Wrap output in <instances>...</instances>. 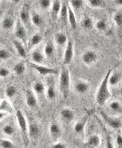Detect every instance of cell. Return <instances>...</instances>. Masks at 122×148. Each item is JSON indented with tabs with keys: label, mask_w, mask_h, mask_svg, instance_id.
<instances>
[{
	"label": "cell",
	"mask_w": 122,
	"mask_h": 148,
	"mask_svg": "<svg viewBox=\"0 0 122 148\" xmlns=\"http://www.w3.org/2000/svg\"><path fill=\"white\" fill-rule=\"evenodd\" d=\"M112 70L113 69H110L108 71L98 90L96 96V101L98 104L100 106L104 105L106 101L111 96V94L108 88V78L111 74Z\"/></svg>",
	"instance_id": "1"
},
{
	"label": "cell",
	"mask_w": 122,
	"mask_h": 148,
	"mask_svg": "<svg viewBox=\"0 0 122 148\" xmlns=\"http://www.w3.org/2000/svg\"><path fill=\"white\" fill-rule=\"evenodd\" d=\"M70 74L68 69L63 66L61 68L60 76V90L64 99H67L70 91Z\"/></svg>",
	"instance_id": "2"
},
{
	"label": "cell",
	"mask_w": 122,
	"mask_h": 148,
	"mask_svg": "<svg viewBox=\"0 0 122 148\" xmlns=\"http://www.w3.org/2000/svg\"><path fill=\"white\" fill-rule=\"evenodd\" d=\"M17 119L18 125L24 137L25 141L28 140V126L26 119L20 110H17L16 112Z\"/></svg>",
	"instance_id": "3"
},
{
	"label": "cell",
	"mask_w": 122,
	"mask_h": 148,
	"mask_svg": "<svg viewBox=\"0 0 122 148\" xmlns=\"http://www.w3.org/2000/svg\"><path fill=\"white\" fill-rule=\"evenodd\" d=\"M100 114L104 122L109 126H110V127L114 128L115 129H117L121 127L122 122L121 119L117 118L110 117L103 110L100 111Z\"/></svg>",
	"instance_id": "4"
},
{
	"label": "cell",
	"mask_w": 122,
	"mask_h": 148,
	"mask_svg": "<svg viewBox=\"0 0 122 148\" xmlns=\"http://www.w3.org/2000/svg\"><path fill=\"white\" fill-rule=\"evenodd\" d=\"M28 64L31 68L37 70L39 74L45 76L47 75H56L58 74V70L56 69L41 66L33 62H29Z\"/></svg>",
	"instance_id": "5"
},
{
	"label": "cell",
	"mask_w": 122,
	"mask_h": 148,
	"mask_svg": "<svg viewBox=\"0 0 122 148\" xmlns=\"http://www.w3.org/2000/svg\"><path fill=\"white\" fill-rule=\"evenodd\" d=\"M74 55V45L73 42L72 40H69L67 42L66 45L64 59V65L69 64L71 62Z\"/></svg>",
	"instance_id": "6"
},
{
	"label": "cell",
	"mask_w": 122,
	"mask_h": 148,
	"mask_svg": "<svg viewBox=\"0 0 122 148\" xmlns=\"http://www.w3.org/2000/svg\"><path fill=\"white\" fill-rule=\"evenodd\" d=\"M15 36L18 39L25 43L26 39V33L24 25L20 20H18L17 22Z\"/></svg>",
	"instance_id": "7"
},
{
	"label": "cell",
	"mask_w": 122,
	"mask_h": 148,
	"mask_svg": "<svg viewBox=\"0 0 122 148\" xmlns=\"http://www.w3.org/2000/svg\"><path fill=\"white\" fill-rule=\"evenodd\" d=\"M25 100L26 103L28 107L33 109H35L37 108V98L32 91H26L25 94Z\"/></svg>",
	"instance_id": "8"
},
{
	"label": "cell",
	"mask_w": 122,
	"mask_h": 148,
	"mask_svg": "<svg viewBox=\"0 0 122 148\" xmlns=\"http://www.w3.org/2000/svg\"><path fill=\"white\" fill-rule=\"evenodd\" d=\"M60 114L61 119L66 123H70L74 118V112L69 108L63 109Z\"/></svg>",
	"instance_id": "9"
},
{
	"label": "cell",
	"mask_w": 122,
	"mask_h": 148,
	"mask_svg": "<svg viewBox=\"0 0 122 148\" xmlns=\"http://www.w3.org/2000/svg\"><path fill=\"white\" fill-rule=\"evenodd\" d=\"M97 55L93 51H88L83 55L82 60L85 64L90 65L95 62L97 60Z\"/></svg>",
	"instance_id": "10"
},
{
	"label": "cell",
	"mask_w": 122,
	"mask_h": 148,
	"mask_svg": "<svg viewBox=\"0 0 122 148\" xmlns=\"http://www.w3.org/2000/svg\"><path fill=\"white\" fill-rule=\"evenodd\" d=\"M61 2L59 1H54L52 6L51 16L53 21H56L58 17L61 9Z\"/></svg>",
	"instance_id": "11"
},
{
	"label": "cell",
	"mask_w": 122,
	"mask_h": 148,
	"mask_svg": "<svg viewBox=\"0 0 122 148\" xmlns=\"http://www.w3.org/2000/svg\"><path fill=\"white\" fill-rule=\"evenodd\" d=\"M101 144V138L98 135H93L90 136L86 143L89 148H96Z\"/></svg>",
	"instance_id": "12"
},
{
	"label": "cell",
	"mask_w": 122,
	"mask_h": 148,
	"mask_svg": "<svg viewBox=\"0 0 122 148\" xmlns=\"http://www.w3.org/2000/svg\"><path fill=\"white\" fill-rule=\"evenodd\" d=\"M87 121V117H85L81 121L77 122L74 127V130L76 134L79 135H83L85 132V124Z\"/></svg>",
	"instance_id": "13"
},
{
	"label": "cell",
	"mask_w": 122,
	"mask_h": 148,
	"mask_svg": "<svg viewBox=\"0 0 122 148\" xmlns=\"http://www.w3.org/2000/svg\"><path fill=\"white\" fill-rule=\"evenodd\" d=\"M68 3L67 2H61V9L59 12L60 18L62 23L64 24H66L68 20Z\"/></svg>",
	"instance_id": "14"
},
{
	"label": "cell",
	"mask_w": 122,
	"mask_h": 148,
	"mask_svg": "<svg viewBox=\"0 0 122 148\" xmlns=\"http://www.w3.org/2000/svg\"><path fill=\"white\" fill-rule=\"evenodd\" d=\"M50 135L53 140H57L61 136V130L56 123H52L49 127Z\"/></svg>",
	"instance_id": "15"
},
{
	"label": "cell",
	"mask_w": 122,
	"mask_h": 148,
	"mask_svg": "<svg viewBox=\"0 0 122 148\" xmlns=\"http://www.w3.org/2000/svg\"><path fill=\"white\" fill-rule=\"evenodd\" d=\"M20 18L21 22L23 25H25L26 27L28 26L30 20V16L28 9L25 6L21 10L20 12Z\"/></svg>",
	"instance_id": "16"
},
{
	"label": "cell",
	"mask_w": 122,
	"mask_h": 148,
	"mask_svg": "<svg viewBox=\"0 0 122 148\" xmlns=\"http://www.w3.org/2000/svg\"><path fill=\"white\" fill-rule=\"evenodd\" d=\"M67 9H68V19L69 21V24L70 25L72 29H76L77 27L76 17L69 3H68L67 5Z\"/></svg>",
	"instance_id": "17"
},
{
	"label": "cell",
	"mask_w": 122,
	"mask_h": 148,
	"mask_svg": "<svg viewBox=\"0 0 122 148\" xmlns=\"http://www.w3.org/2000/svg\"><path fill=\"white\" fill-rule=\"evenodd\" d=\"M12 42L16 49L17 50V51L18 53V55L21 58H26V52L24 46L22 44V43L18 40H14Z\"/></svg>",
	"instance_id": "18"
},
{
	"label": "cell",
	"mask_w": 122,
	"mask_h": 148,
	"mask_svg": "<svg viewBox=\"0 0 122 148\" xmlns=\"http://www.w3.org/2000/svg\"><path fill=\"white\" fill-rule=\"evenodd\" d=\"M31 58L33 63L36 64H41L44 60V56L39 49L35 50L31 55Z\"/></svg>",
	"instance_id": "19"
},
{
	"label": "cell",
	"mask_w": 122,
	"mask_h": 148,
	"mask_svg": "<svg viewBox=\"0 0 122 148\" xmlns=\"http://www.w3.org/2000/svg\"><path fill=\"white\" fill-rule=\"evenodd\" d=\"M54 40L57 45L62 47L67 41V37L64 33H58L54 36Z\"/></svg>",
	"instance_id": "20"
},
{
	"label": "cell",
	"mask_w": 122,
	"mask_h": 148,
	"mask_svg": "<svg viewBox=\"0 0 122 148\" xmlns=\"http://www.w3.org/2000/svg\"><path fill=\"white\" fill-rule=\"evenodd\" d=\"M89 86L87 83L80 81L77 82L75 86V90L80 94H83L89 90Z\"/></svg>",
	"instance_id": "21"
},
{
	"label": "cell",
	"mask_w": 122,
	"mask_h": 148,
	"mask_svg": "<svg viewBox=\"0 0 122 148\" xmlns=\"http://www.w3.org/2000/svg\"><path fill=\"white\" fill-rule=\"evenodd\" d=\"M0 111L6 112L7 114H12L13 108L11 104L7 100L4 99L0 102Z\"/></svg>",
	"instance_id": "22"
},
{
	"label": "cell",
	"mask_w": 122,
	"mask_h": 148,
	"mask_svg": "<svg viewBox=\"0 0 122 148\" xmlns=\"http://www.w3.org/2000/svg\"><path fill=\"white\" fill-rule=\"evenodd\" d=\"M121 79V74L119 73H115L110 74V76L108 78V84L111 86H116L120 82Z\"/></svg>",
	"instance_id": "23"
},
{
	"label": "cell",
	"mask_w": 122,
	"mask_h": 148,
	"mask_svg": "<svg viewBox=\"0 0 122 148\" xmlns=\"http://www.w3.org/2000/svg\"><path fill=\"white\" fill-rule=\"evenodd\" d=\"M28 135L32 138H36L39 133V129L37 124H31L28 127Z\"/></svg>",
	"instance_id": "24"
},
{
	"label": "cell",
	"mask_w": 122,
	"mask_h": 148,
	"mask_svg": "<svg viewBox=\"0 0 122 148\" xmlns=\"http://www.w3.org/2000/svg\"><path fill=\"white\" fill-rule=\"evenodd\" d=\"M43 40V37L39 34H36L31 38L30 42L28 44V49H31L35 45H38L41 43Z\"/></svg>",
	"instance_id": "25"
},
{
	"label": "cell",
	"mask_w": 122,
	"mask_h": 148,
	"mask_svg": "<svg viewBox=\"0 0 122 148\" xmlns=\"http://www.w3.org/2000/svg\"><path fill=\"white\" fill-rule=\"evenodd\" d=\"M33 89L34 92L38 95H43L45 91V86L41 82L35 83L33 86Z\"/></svg>",
	"instance_id": "26"
},
{
	"label": "cell",
	"mask_w": 122,
	"mask_h": 148,
	"mask_svg": "<svg viewBox=\"0 0 122 148\" xmlns=\"http://www.w3.org/2000/svg\"><path fill=\"white\" fill-rule=\"evenodd\" d=\"M45 55L48 58H51L54 54V47L51 42H49L46 43L44 49Z\"/></svg>",
	"instance_id": "27"
},
{
	"label": "cell",
	"mask_w": 122,
	"mask_h": 148,
	"mask_svg": "<svg viewBox=\"0 0 122 148\" xmlns=\"http://www.w3.org/2000/svg\"><path fill=\"white\" fill-rule=\"evenodd\" d=\"M25 70V66L24 62L23 61L18 63L14 68V71H15V74H17V75H22L24 73Z\"/></svg>",
	"instance_id": "28"
},
{
	"label": "cell",
	"mask_w": 122,
	"mask_h": 148,
	"mask_svg": "<svg viewBox=\"0 0 122 148\" xmlns=\"http://www.w3.org/2000/svg\"><path fill=\"white\" fill-rule=\"evenodd\" d=\"M14 21L10 17L5 18L2 23V26L3 28L7 30L12 29L14 27Z\"/></svg>",
	"instance_id": "29"
},
{
	"label": "cell",
	"mask_w": 122,
	"mask_h": 148,
	"mask_svg": "<svg viewBox=\"0 0 122 148\" xmlns=\"http://www.w3.org/2000/svg\"><path fill=\"white\" fill-rule=\"evenodd\" d=\"M47 98L50 100L53 99L56 97V91L54 89V86L51 82L49 84L47 89Z\"/></svg>",
	"instance_id": "30"
},
{
	"label": "cell",
	"mask_w": 122,
	"mask_h": 148,
	"mask_svg": "<svg viewBox=\"0 0 122 148\" xmlns=\"http://www.w3.org/2000/svg\"><path fill=\"white\" fill-rule=\"evenodd\" d=\"M89 4L93 8H103L105 6V2L102 0H89Z\"/></svg>",
	"instance_id": "31"
},
{
	"label": "cell",
	"mask_w": 122,
	"mask_h": 148,
	"mask_svg": "<svg viewBox=\"0 0 122 148\" xmlns=\"http://www.w3.org/2000/svg\"><path fill=\"white\" fill-rule=\"evenodd\" d=\"M110 109L115 112H121L122 111L121 104L118 101H114L110 104Z\"/></svg>",
	"instance_id": "32"
},
{
	"label": "cell",
	"mask_w": 122,
	"mask_h": 148,
	"mask_svg": "<svg viewBox=\"0 0 122 148\" xmlns=\"http://www.w3.org/2000/svg\"><path fill=\"white\" fill-rule=\"evenodd\" d=\"M82 26L87 29H90L93 27V21L89 17L86 16L83 18L82 22Z\"/></svg>",
	"instance_id": "33"
},
{
	"label": "cell",
	"mask_w": 122,
	"mask_h": 148,
	"mask_svg": "<svg viewBox=\"0 0 122 148\" xmlns=\"http://www.w3.org/2000/svg\"><path fill=\"white\" fill-rule=\"evenodd\" d=\"M31 20L33 25L37 27L39 26L41 23V18L40 15L36 12H33L32 16H31Z\"/></svg>",
	"instance_id": "34"
},
{
	"label": "cell",
	"mask_w": 122,
	"mask_h": 148,
	"mask_svg": "<svg viewBox=\"0 0 122 148\" xmlns=\"http://www.w3.org/2000/svg\"><path fill=\"white\" fill-rule=\"evenodd\" d=\"M16 89L15 87L12 86H8L5 90V94L9 98H12L16 94Z\"/></svg>",
	"instance_id": "35"
},
{
	"label": "cell",
	"mask_w": 122,
	"mask_h": 148,
	"mask_svg": "<svg viewBox=\"0 0 122 148\" xmlns=\"http://www.w3.org/2000/svg\"><path fill=\"white\" fill-rule=\"evenodd\" d=\"M114 21L119 27L122 25V12L121 11H118L115 14L114 17Z\"/></svg>",
	"instance_id": "36"
},
{
	"label": "cell",
	"mask_w": 122,
	"mask_h": 148,
	"mask_svg": "<svg viewBox=\"0 0 122 148\" xmlns=\"http://www.w3.org/2000/svg\"><path fill=\"white\" fill-rule=\"evenodd\" d=\"M0 146L2 148H15L14 143L7 140H0Z\"/></svg>",
	"instance_id": "37"
},
{
	"label": "cell",
	"mask_w": 122,
	"mask_h": 148,
	"mask_svg": "<svg viewBox=\"0 0 122 148\" xmlns=\"http://www.w3.org/2000/svg\"><path fill=\"white\" fill-rule=\"evenodd\" d=\"M3 132H4V134L7 136H12L14 134L15 130L12 125H6L3 128Z\"/></svg>",
	"instance_id": "38"
},
{
	"label": "cell",
	"mask_w": 122,
	"mask_h": 148,
	"mask_svg": "<svg viewBox=\"0 0 122 148\" xmlns=\"http://www.w3.org/2000/svg\"><path fill=\"white\" fill-rule=\"evenodd\" d=\"M69 3L70 4V5H72L74 8L80 9L83 5V2L81 0H73L70 1Z\"/></svg>",
	"instance_id": "39"
},
{
	"label": "cell",
	"mask_w": 122,
	"mask_h": 148,
	"mask_svg": "<svg viewBox=\"0 0 122 148\" xmlns=\"http://www.w3.org/2000/svg\"><path fill=\"white\" fill-rule=\"evenodd\" d=\"M10 56H11L10 53L8 50L4 49H0V59L1 60H8L10 58Z\"/></svg>",
	"instance_id": "40"
},
{
	"label": "cell",
	"mask_w": 122,
	"mask_h": 148,
	"mask_svg": "<svg viewBox=\"0 0 122 148\" xmlns=\"http://www.w3.org/2000/svg\"><path fill=\"white\" fill-rule=\"evenodd\" d=\"M106 27H107V25L106 24V22L102 21V20L98 21L96 25V27L99 31L105 30L106 29Z\"/></svg>",
	"instance_id": "41"
},
{
	"label": "cell",
	"mask_w": 122,
	"mask_h": 148,
	"mask_svg": "<svg viewBox=\"0 0 122 148\" xmlns=\"http://www.w3.org/2000/svg\"><path fill=\"white\" fill-rule=\"evenodd\" d=\"M39 4L40 5L41 8L46 9H48L51 4V2L49 0H43V1H39Z\"/></svg>",
	"instance_id": "42"
},
{
	"label": "cell",
	"mask_w": 122,
	"mask_h": 148,
	"mask_svg": "<svg viewBox=\"0 0 122 148\" xmlns=\"http://www.w3.org/2000/svg\"><path fill=\"white\" fill-rule=\"evenodd\" d=\"M9 75V71L8 69L4 68H0V77H6L8 76Z\"/></svg>",
	"instance_id": "43"
},
{
	"label": "cell",
	"mask_w": 122,
	"mask_h": 148,
	"mask_svg": "<svg viewBox=\"0 0 122 148\" xmlns=\"http://www.w3.org/2000/svg\"><path fill=\"white\" fill-rule=\"evenodd\" d=\"M50 148H67V147L65 143L62 142H59L53 144Z\"/></svg>",
	"instance_id": "44"
},
{
	"label": "cell",
	"mask_w": 122,
	"mask_h": 148,
	"mask_svg": "<svg viewBox=\"0 0 122 148\" xmlns=\"http://www.w3.org/2000/svg\"><path fill=\"white\" fill-rule=\"evenodd\" d=\"M116 144L118 148H122V136L121 134H118L116 137Z\"/></svg>",
	"instance_id": "45"
},
{
	"label": "cell",
	"mask_w": 122,
	"mask_h": 148,
	"mask_svg": "<svg viewBox=\"0 0 122 148\" xmlns=\"http://www.w3.org/2000/svg\"><path fill=\"white\" fill-rule=\"evenodd\" d=\"M106 145H107V148H114L113 144L111 143V138L109 136H108L107 137V140H106Z\"/></svg>",
	"instance_id": "46"
},
{
	"label": "cell",
	"mask_w": 122,
	"mask_h": 148,
	"mask_svg": "<svg viewBox=\"0 0 122 148\" xmlns=\"http://www.w3.org/2000/svg\"><path fill=\"white\" fill-rule=\"evenodd\" d=\"M7 115V113L0 111V121L2 119H3L4 117Z\"/></svg>",
	"instance_id": "47"
},
{
	"label": "cell",
	"mask_w": 122,
	"mask_h": 148,
	"mask_svg": "<svg viewBox=\"0 0 122 148\" xmlns=\"http://www.w3.org/2000/svg\"><path fill=\"white\" fill-rule=\"evenodd\" d=\"M115 1V3L117 4L118 5H122V1L121 0H116Z\"/></svg>",
	"instance_id": "48"
}]
</instances>
